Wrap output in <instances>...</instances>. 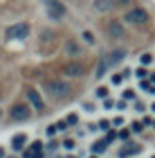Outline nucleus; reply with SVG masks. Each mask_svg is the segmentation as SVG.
<instances>
[{
	"mask_svg": "<svg viewBox=\"0 0 155 158\" xmlns=\"http://www.w3.org/2000/svg\"><path fill=\"white\" fill-rule=\"evenodd\" d=\"M47 14L52 16V20H59L65 16V5L61 0H47Z\"/></svg>",
	"mask_w": 155,
	"mask_h": 158,
	"instance_id": "7ed1b4c3",
	"label": "nucleus"
},
{
	"mask_svg": "<svg viewBox=\"0 0 155 158\" xmlns=\"http://www.w3.org/2000/svg\"><path fill=\"white\" fill-rule=\"evenodd\" d=\"M133 154H139V145H126V149L119 152V156L126 158V156H133Z\"/></svg>",
	"mask_w": 155,
	"mask_h": 158,
	"instance_id": "9b49d317",
	"label": "nucleus"
},
{
	"mask_svg": "<svg viewBox=\"0 0 155 158\" xmlns=\"http://www.w3.org/2000/svg\"><path fill=\"white\" fill-rule=\"evenodd\" d=\"M124 56H126L124 50H115L112 54H108V59H101V61H99V68H97V77H103L106 70H108L112 63H119V61L124 59Z\"/></svg>",
	"mask_w": 155,
	"mask_h": 158,
	"instance_id": "f03ea898",
	"label": "nucleus"
},
{
	"mask_svg": "<svg viewBox=\"0 0 155 158\" xmlns=\"http://www.w3.org/2000/svg\"><path fill=\"white\" fill-rule=\"evenodd\" d=\"M0 158H5V152H2V149H0Z\"/></svg>",
	"mask_w": 155,
	"mask_h": 158,
	"instance_id": "393cba45",
	"label": "nucleus"
},
{
	"mask_svg": "<svg viewBox=\"0 0 155 158\" xmlns=\"http://www.w3.org/2000/svg\"><path fill=\"white\" fill-rule=\"evenodd\" d=\"M146 75H149V73H146V70H144V68H139V70H137V77H139V79H144Z\"/></svg>",
	"mask_w": 155,
	"mask_h": 158,
	"instance_id": "6ab92c4d",
	"label": "nucleus"
},
{
	"mask_svg": "<svg viewBox=\"0 0 155 158\" xmlns=\"http://www.w3.org/2000/svg\"><path fill=\"white\" fill-rule=\"evenodd\" d=\"M63 73L70 75V77H83V75H86V68H83V63L72 61V63H68V66L63 68Z\"/></svg>",
	"mask_w": 155,
	"mask_h": 158,
	"instance_id": "423d86ee",
	"label": "nucleus"
},
{
	"mask_svg": "<svg viewBox=\"0 0 155 158\" xmlns=\"http://www.w3.org/2000/svg\"><path fill=\"white\" fill-rule=\"evenodd\" d=\"M97 95H99V97H106V95H108V88H99V90H97Z\"/></svg>",
	"mask_w": 155,
	"mask_h": 158,
	"instance_id": "a211bd4d",
	"label": "nucleus"
},
{
	"mask_svg": "<svg viewBox=\"0 0 155 158\" xmlns=\"http://www.w3.org/2000/svg\"><path fill=\"white\" fill-rule=\"evenodd\" d=\"M153 158H155V156H153Z\"/></svg>",
	"mask_w": 155,
	"mask_h": 158,
	"instance_id": "a878e982",
	"label": "nucleus"
},
{
	"mask_svg": "<svg viewBox=\"0 0 155 158\" xmlns=\"http://www.w3.org/2000/svg\"><path fill=\"white\" fill-rule=\"evenodd\" d=\"M65 122H68V124H74V122H76V115H70Z\"/></svg>",
	"mask_w": 155,
	"mask_h": 158,
	"instance_id": "5701e85b",
	"label": "nucleus"
},
{
	"mask_svg": "<svg viewBox=\"0 0 155 158\" xmlns=\"http://www.w3.org/2000/svg\"><path fill=\"white\" fill-rule=\"evenodd\" d=\"M106 147H108V140H99V142H97V145H95V152L99 154V152H103Z\"/></svg>",
	"mask_w": 155,
	"mask_h": 158,
	"instance_id": "f8f14e48",
	"label": "nucleus"
},
{
	"mask_svg": "<svg viewBox=\"0 0 155 158\" xmlns=\"http://www.w3.org/2000/svg\"><path fill=\"white\" fill-rule=\"evenodd\" d=\"M151 81H153V84H155V73H153V75H151Z\"/></svg>",
	"mask_w": 155,
	"mask_h": 158,
	"instance_id": "b1692460",
	"label": "nucleus"
},
{
	"mask_svg": "<svg viewBox=\"0 0 155 158\" xmlns=\"http://www.w3.org/2000/svg\"><path fill=\"white\" fill-rule=\"evenodd\" d=\"M139 61H142V66H146V63L153 61V56H151V54H142V59H139Z\"/></svg>",
	"mask_w": 155,
	"mask_h": 158,
	"instance_id": "2eb2a0df",
	"label": "nucleus"
},
{
	"mask_svg": "<svg viewBox=\"0 0 155 158\" xmlns=\"http://www.w3.org/2000/svg\"><path fill=\"white\" fill-rule=\"evenodd\" d=\"M27 99L34 104V109H36V111H43L45 104H43V99H41V95H38L36 90H27Z\"/></svg>",
	"mask_w": 155,
	"mask_h": 158,
	"instance_id": "6e6552de",
	"label": "nucleus"
},
{
	"mask_svg": "<svg viewBox=\"0 0 155 158\" xmlns=\"http://www.w3.org/2000/svg\"><path fill=\"white\" fill-rule=\"evenodd\" d=\"M108 32L112 34V36H117V39L124 36V27L119 25V23H110V25H108Z\"/></svg>",
	"mask_w": 155,
	"mask_h": 158,
	"instance_id": "1a4fd4ad",
	"label": "nucleus"
},
{
	"mask_svg": "<svg viewBox=\"0 0 155 158\" xmlns=\"http://www.w3.org/2000/svg\"><path fill=\"white\" fill-rule=\"evenodd\" d=\"M29 34V25L27 23H18V25H11L7 30V39H25Z\"/></svg>",
	"mask_w": 155,
	"mask_h": 158,
	"instance_id": "20e7f679",
	"label": "nucleus"
},
{
	"mask_svg": "<svg viewBox=\"0 0 155 158\" xmlns=\"http://www.w3.org/2000/svg\"><path fill=\"white\" fill-rule=\"evenodd\" d=\"M133 131H142V124H139V122H133Z\"/></svg>",
	"mask_w": 155,
	"mask_h": 158,
	"instance_id": "412c9836",
	"label": "nucleus"
},
{
	"mask_svg": "<svg viewBox=\"0 0 155 158\" xmlns=\"http://www.w3.org/2000/svg\"><path fill=\"white\" fill-rule=\"evenodd\" d=\"M47 90H50L54 97L63 99V97L70 95V84L63 81V79H52V81H47Z\"/></svg>",
	"mask_w": 155,
	"mask_h": 158,
	"instance_id": "f257e3e1",
	"label": "nucleus"
},
{
	"mask_svg": "<svg viewBox=\"0 0 155 158\" xmlns=\"http://www.w3.org/2000/svg\"><path fill=\"white\" fill-rule=\"evenodd\" d=\"M65 127H68V122H59V124H56V131H63Z\"/></svg>",
	"mask_w": 155,
	"mask_h": 158,
	"instance_id": "aec40b11",
	"label": "nucleus"
},
{
	"mask_svg": "<svg viewBox=\"0 0 155 158\" xmlns=\"http://www.w3.org/2000/svg\"><path fill=\"white\" fill-rule=\"evenodd\" d=\"M83 41L92 45V43H95V36H92V34H90V32H83Z\"/></svg>",
	"mask_w": 155,
	"mask_h": 158,
	"instance_id": "4468645a",
	"label": "nucleus"
},
{
	"mask_svg": "<svg viewBox=\"0 0 155 158\" xmlns=\"http://www.w3.org/2000/svg\"><path fill=\"white\" fill-rule=\"evenodd\" d=\"M25 142H27V135H25V133H18L16 138L11 140V147H14V149H23Z\"/></svg>",
	"mask_w": 155,
	"mask_h": 158,
	"instance_id": "9d476101",
	"label": "nucleus"
},
{
	"mask_svg": "<svg viewBox=\"0 0 155 158\" xmlns=\"http://www.w3.org/2000/svg\"><path fill=\"white\" fill-rule=\"evenodd\" d=\"M65 50H68V52H72V54H76V52H79L76 43H68V45H65Z\"/></svg>",
	"mask_w": 155,
	"mask_h": 158,
	"instance_id": "ddd939ff",
	"label": "nucleus"
},
{
	"mask_svg": "<svg viewBox=\"0 0 155 158\" xmlns=\"http://www.w3.org/2000/svg\"><path fill=\"white\" fill-rule=\"evenodd\" d=\"M126 75L122 73V75H115V77H112V84H122V79H124Z\"/></svg>",
	"mask_w": 155,
	"mask_h": 158,
	"instance_id": "dca6fc26",
	"label": "nucleus"
},
{
	"mask_svg": "<svg viewBox=\"0 0 155 158\" xmlns=\"http://www.w3.org/2000/svg\"><path fill=\"white\" fill-rule=\"evenodd\" d=\"M124 20H128V23H133V25H142V23L149 20V14H146L144 9H130L128 14H126Z\"/></svg>",
	"mask_w": 155,
	"mask_h": 158,
	"instance_id": "39448f33",
	"label": "nucleus"
},
{
	"mask_svg": "<svg viewBox=\"0 0 155 158\" xmlns=\"http://www.w3.org/2000/svg\"><path fill=\"white\" fill-rule=\"evenodd\" d=\"M56 133V127H47V135H54Z\"/></svg>",
	"mask_w": 155,
	"mask_h": 158,
	"instance_id": "4be33fe9",
	"label": "nucleus"
},
{
	"mask_svg": "<svg viewBox=\"0 0 155 158\" xmlns=\"http://www.w3.org/2000/svg\"><path fill=\"white\" fill-rule=\"evenodd\" d=\"M124 97H126V99H133V97H135V90H126Z\"/></svg>",
	"mask_w": 155,
	"mask_h": 158,
	"instance_id": "f3484780",
	"label": "nucleus"
},
{
	"mask_svg": "<svg viewBox=\"0 0 155 158\" xmlns=\"http://www.w3.org/2000/svg\"><path fill=\"white\" fill-rule=\"evenodd\" d=\"M29 115H32V113H29V109H27L25 104H16V106L11 109V118H14V120H27Z\"/></svg>",
	"mask_w": 155,
	"mask_h": 158,
	"instance_id": "0eeeda50",
	"label": "nucleus"
}]
</instances>
